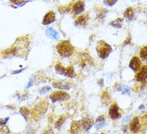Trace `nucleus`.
Segmentation results:
<instances>
[{
	"label": "nucleus",
	"instance_id": "1",
	"mask_svg": "<svg viewBox=\"0 0 147 134\" xmlns=\"http://www.w3.org/2000/svg\"><path fill=\"white\" fill-rule=\"evenodd\" d=\"M57 51L59 55L63 57L67 58L70 57L73 55L74 53V47L70 42V41L66 40V41H62L60 42L57 46H56Z\"/></svg>",
	"mask_w": 147,
	"mask_h": 134
},
{
	"label": "nucleus",
	"instance_id": "2",
	"mask_svg": "<svg viewBox=\"0 0 147 134\" xmlns=\"http://www.w3.org/2000/svg\"><path fill=\"white\" fill-rule=\"evenodd\" d=\"M97 52L98 57H100L102 59H105L112 52V47L106 42L100 41L97 46Z\"/></svg>",
	"mask_w": 147,
	"mask_h": 134
},
{
	"label": "nucleus",
	"instance_id": "3",
	"mask_svg": "<svg viewBox=\"0 0 147 134\" xmlns=\"http://www.w3.org/2000/svg\"><path fill=\"white\" fill-rule=\"evenodd\" d=\"M48 104L46 102H41L40 103H38L32 111V115H33L34 118L35 119V117H36V119H39V117H41L46 112Z\"/></svg>",
	"mask_w": 147,
	"mask_h": 134
},
{
	"label": "nucleus",
	"instance_id": "4",
	"mask_svg": "<svg viewBox=\"0 0 147 134\" xmlns=\"http://www.w3.org/2000/svg\"><path fill=\"white\" fill-rule=\"evenodd\" d=\"M70 95L68 94L66 92L63 91H56L52 93L50 98L52 101V102H63V101H66L68 99H70Z\"/></svg>",
	"mask_w": 147,
	"mask_h": 134
},
{
	"label": "nucleus",
	"instance_id": "5",
	"mask_svg": "<svg viewBox=\"0 0 147 134\" xmlns=\"http://www.w3.org/2000/svg\"><path fill=\"white\" fill-rule=\"evenodd\" d=\"M93 65V59H92L88 54H81L80 55V60H79V65L82 69H86L90 67Z\"/></svg>",
	"mask_w": 147,
	"mask_h": 134
},
{
	"label": "nucleus",
	"instance_id": "6",
	"mask_svg": "<svg viewBox=\"0 0 147 134\" xmlns=\"http://www.w3.org/2000/svg\"><path fill=\"white\" fill-rule=\"evenodd\" d=\"M129 68L134 70V71H138L140 69H141V66H142V62H141V60L139 59L138 57H133L132 59L130 60V62H129Z\"/></svg>",
	"mask_w": 147,
	"mask_h": 134
},
{
	"label": "nucleus",
	"instance_id": "7",
	"mask_svg": "<svg viewBox=\"0 0 147 134\" xmlns=\"http://www.w3.org/2000/svg\"><path fill=\"white\" fill-rule=\"evenodd\" d=\"M109 115L111 117V119L116 120L119 118L121 116V114L119 112V109H118V105L116 103H114L111 105V107L110 108L109 110Z\"/></svg>",
	"mask_w": 147,
	"mask_h": 134
},
{
	"label": "nucleus",
	"instance_id": "8",
	"mask_svg": "<svg viewBox=\"0 0 147 134\" xmlns=\"http://www.w3.org/2000/svg\"><path fill=\"white\" fill-rule=\"evenodd\" d=\"M147 78V65H143L141 67L139 71L135 76V79L137 81H143Z\"/></svg>",
	"mask_w": 147,
	"mask_h": 134
},
{
	"label": "nucleus",
	"instance_id": "9",
	"mask_svg": "<svg viewBox=\"0 0 147 134\" xmlns=\"http://www.w3.org/2000/svg\"><path fill=\"white\" fill-rule=\"evenodd\" d=\"M53 86L55 88L59 89V90H70L71 87V84L68 82L67 81H55L53 83Z\"/></svg>",
	"mask_w": 147,
	"mask_h": 134
},
{
	"label": "nucleus",
	"instance_id": "10",
	"mask_svg": "<svg viewBox=\"0 0 147 134\" xmlns=\"http://www.w3.org/2000/svg\"><path fill=\"white\" fill-rule=\"evenodd\" d=\"M140 127H141V125H140L138 117V116L134 117V119L130 122V125H129L130 131L132 132L133 133H138L140 131Z\"/></svg>",
	"mask_w": 147,
	"mask_h": 134
},
{
	"label": "nucleus",
	"instance_id": "11",
	"mask_svg": "<svg viewBox=\"0 0 147 134\" xmlns=\"http://www.w3.org/2000/svg\"><path fill=\"white\" fill-rule=\"evenodd\" d=\"M85 10V3L82 1H78L76 3H74L72 8V11L74 15H79Z\"/></svg>",
	"mask_w": 147,
	"mask_h": 134
},
{
	"label": "nucleus",
	"instance_id": "12",
	"mask_svg": "<svg viewBox=\"0 0 147 134\" xmlns=\"http://www.w3.org/2000/svg\"><path fill=\"white\" fill-rule=\"evenodd\" d=\"M55 20V15L53 11H50L47 14H46L44 16V18L42 20V24L43 25H48L51 24Z\"/></svg>",
	"mask_w": 147,
	"mask_h": 134
},
{
	"label": "nucleus",
	"instance_id": "13",
	"mask_svg": "<svg viewBox=\"0 0 147 134\" xmlns=\"http://www.w3.org/2000/svg\"><path fill=\"white\" fill-rule=\"evenodd\" d=\"M89 19V15L88 14H85L81 16H79L78 18L76 19L75 21V24L77 26H85L87 24Z\"/></svg>",
	"mask_w": 147,
	"mask_h": 134
},
{
	"label": "nucleus",
	"instance_id": "14",
	"mask_svg": "<svg viewBox=\"0 0 147 134\" xmlns=\"http://www.w3.org/2000/svg\"><path fill=\"white\" fill-rule=\"evenodd\" d=\"M82 124L79 121H74L71 124L70 126V133L71 134H78L80 132Z\"/></svg>",
	"mask_w": 147,
	"mask_h": 134
},
{
	"label": "nucleus",
	"instance_id": "15",
	"mask_svg": "<svg viewBox=\"0 0 147 134\" xmlns=\"http://www.w3.org/2000/svg\"><path fill=\"white\" fill-rule=\"evenodd\" d=\"M82 129L85 131H88L94 125V121L91 118H89V117H86L82 121Z\"/></svg>",
	"mask_w": 147,
	"mask_h": 134
},
{
	"label": "nucleus",
	"instance_id": "16",
	"mask_svg": "<svg viewBox=\"0 0 147 134\" xmlns=\"http://www.w3.org/2000/svg\"><path fill=\"white\" fill-rule=\"evenodd\" d=\"M55 71L58 73L59 74H61V75H63V76L66 77V67H64V66H63V65H61L60 63H57V64L55 65Z\"/></svg>",
	"mask_w": 147,
	"mask_h": 134
},
{
	"label": "nucleus",
	"instance_id": "17",
	"mask_svg": "<svg viewBox=\"0 0 147 134\" xmlns=\"http://www.w3.org/2000/svg\"><path fill=\"white\" fill-rule=\"evenodd\" d=\"M105 125H106V120H105L104 116H98L97 118V120H96V129H102V128L105 126Z\"/></svg>",
	"mask_w": 147,
	"mask_h": 134
},
{
	"label": "nucleus",
	"instance_id": "18",
	"mask_svg": "<svg viewBox=\"0 0 147 134\" xmlns=\"http://www.w3.org/2000/svg\"><path fill=\"white\" fill-rule=\"evenodd\" d=\"M47 34L48 37H50L52 39H59V34H58V33L56 32L55 30L52 29V28H49V29L47 30Z\"/></svg>",
	"mask_w": 147,
	"mask_h": 134
},
{
	"label": "nucleus",
	"instance_id": "19",
	"mask_svg": "<svg viewBox=\"0 0 147 134\" xmlns=\"http://www.w3.org/2000/svg\"><path fill=\"white\" fill-rule=\"evenodd\" d=\"M124 16L125 18L129 19V20H132L134 17V11H133V8L129 7L127 8L125 11L124 12Z\"/></svg>",
	"mask_w": 147,
	"mask_h": 134
},
{
	"label": "nucleus",
	"instance_id": "20",
	"mask_svg": "<svg viewBox=\"0 0 147 134\" xmlns=\"http://www.w3.org/2000/svg\"><path fill=\"white\" fill-rule=\"evenodd\" d=\"M65 117L64 116H61V117H59V120L55 122V128L56 129H58V130H59L61 128H62V126L63 125V124H64V122H65Z\"/></svg>",
	"mask_w": 147,
	"mask_h": 134
},
{
	"label": "nucleus",
	"instance_id": "21",
	"mask_svg": "<svg viewBox=\"0 0 147 134\" xmlns=\"http://www.w3.org/2000/svg\"><path fill=\"white\" fill-rule=\"evenodd\" d=\"M122 18H117L116 20H114L113 22H111L110 25L114 26L115 28H121V24H122Z\"/></svg>",
	"mask_w": 147,
	"mask_h": 134
},
{
	"label": "nucleus",
	"instance_id": "22",
	"mask_svg": "<svg viewBox=\"0 0 147 134\" xmlns=\"http://www.w3.org/2000/svg\"><path fill=\"white\" fill-rule=\"evenodd\" d=\"M140 57L142 60H147V46L142 48L140 51Z\"/></svg>",
	"mask_w": 147,
	"mask_h": 134
},
{
	"label": "nucleus",
	"instance_id": "23",
	"mask_svg": "<svg viewBox=\"0 0 147 134\" xmlns=\"http://www.w3.org/2000/svg\"><path fill=\"white\" fill-rule=\"evenodd\" d=\"M117 90L121 91V92H122V94H129V89L126 86H123V85H120L117 88Z\"/></svg>",
	"mask_w": 147,
	"mask_h": 134
},
{
	"label": "nucleus",
	"instance_id": "24",
	"mask_svg": "<svg viewBox=\"0 0 147 134\" xmlns=\"http://www.w3.org/2000/svg\"><path fill=\"white\" fill-rule=\"evenodd\" d=\"M20 113H21L22 116H24V118L26 120L27 119V117H28V115H29L30 111L26 109V108L23 107V108H21V109H20Z\"/></svg>",
	"mask_w": 147,
	"mask_h": 134
},
{
	"label": "nucleus",
	"instance_id": "25",
	"mask_svg": "<svg viewBox=\"0 0 147 134\" xmlns=\"http://www.w3.org/2000/svg\"><path fill=\"white\" fill-rule=\"evenodd\" d=\"M102 102H104L105 100L107 101V102L110 101V95H109L107 91H104L103 92L102 95Z\"/></svg>",
	"mask_w": 147,
	"mask_h": 134
},
{
	"label": "nucleus",
	"instance_id": "26",
	"mask_svg": "<svg viewBox=\"0 0 147 134\" xmlns=\"http://www.w3.org/2000/svg\"><path fill=\"white\" fill-rule=\"evenodd\" d=\"M50 90H51V87L44 86V87H42L40 90H39V94H44L48 93Z\"/></svg>",
	"mask_w": 147,
	"mask_h": 134
},
{
	"label": "nucleus",
	"instance_id": "27",
	"mask_svg": "<svg viewBox=\"0 0 147 134\" xmlns=\"http://www.w3.org/2000/svg\"><path fill=\"white\" fill-rule=\"evenodd\" d=\"M117 2H118V0H104V3L107 4V6H110V7L114 5Z\"/></svg>",
	"mask_w": 147,
	"mask_h": 134
},
{
	"label": "nucleus",
	"instance_id": "28",
	"mask_svg": "<svg viewBox=\"0 0 147 134\" xmlns=\"http://www.w3.org/2000/svg\"><path fill=\"white\" fill-rule=\"evenodd\" d=\"M107 11L106 10H104V9H102V11H100L99 14L98 15V18H103L105 16H106V14H107Z\"/></svg>",
	"mask_w": 147,
	"mask_h": 134
},
{
	"label": "nucleus",
	"instance_id": "29",
	"mask_svg": "<svg viewBox=\"0 0 147 134\" xmlns=\"http://www.w3.org/2000/svg\"><path fill=\"white\" fill-rule=\"evenodd\" d=\"M8 120H9V117H7L6 119H0V125L1 126H3V125H5L7 122L8 121Z\"/></svg>",
	"mask_w": 147,
	"mask_h": 134
},
{
	"label": "nucleus",
	"instance_id": "30",
	"mask_svg": "<svg viewBox=\"0 0 147 134\" xmlns=\"http://www.w3.org/2000/svg\"><path fill=\"white\" fill-rule=\"evenodd\" d=\"M43 134H54V132L52 130V129H48L45 131Z\"/></svg>",
	"mask_w": 147,
	"mask_h": 134
},
{
	"label": "nucleus",
	"instance_id": "31",
	"mask_svg": "<svg viewBox=\"0 0 147 134\" xmlns=\"http://www.w3.org/2000/svg\"><path fill=\"white\" fill-rule=\"evenodd\" d=\"M33 81H34L33 79L30 80L29 83H28V85H27V88H29V87H30V86H32V84H33Z\"/></svg>",
	"mask_w": 147,
	"mask_h": 134
},
{
	"label": "nucleus",
	"instance_id": "32",
	"mask_svg": "<svg viewBox=\"0 0 147 134\" xmlns=\"http://www.w3.org/2000/svg\"><path fill=\"white\" fill-rule=\"evenodd\" d=\"M23 71V69H19V70H17V71H14L13 72V74H16V73H21Z\"/></svg>",
	"mask_w": 147,
	"mask_h": 134
},
{
	"label": "nucleus",
	"instance_id": "33",
	"mask_svg": "<svg viewBox=\"0 0 147 134\" xmlns=\"http://www.w3.org/2000/svg\"><path fill=\"white\" fill-rule=\"evenodd\" d=\"M143 107H144V105H142V106H140L139 109H142V108H143Z\"/></svg>",
	"mask_w": 147,
	"mask_h": 134
},
{
	"label": "nucleus",
	"instance_id": "34",
	"mask_svg": "<svg viewBox=\"0 0 147 134\" xmlns=\"http://www.w3.org/2000/svg\"><path fill=\"white\" fill-rule=\"evenodd\" d=\"M145 118H146V119H147V114L146 115V116H145Z\"/></svg>",
	"mask_w": 147,
	"mask_h": 134
},
{
	"label": "nucleus",
	"instance_id": "35",
	"mask_svg": "<svg viewBox=\"0 0 147 134\" xmlns=\"http://www.w3.org/2000/svg\"><path fill=\"white\" fill-rule=\"evenodd\" d=\"M101 134H106V133H101Z\"/></svg>",
	"mask_w": 147,
	"mask_h": 134
}]
</instances>
